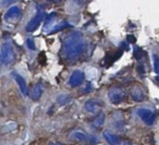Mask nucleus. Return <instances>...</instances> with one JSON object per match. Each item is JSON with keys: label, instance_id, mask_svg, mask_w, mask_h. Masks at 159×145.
Returning <instances> with one entry per match:
<instances>
[{"label": "nucleus", "instance_id": "nucleus-1", "mask_svg": "<svg viewBox=\"0 0 159 145\" xmlns=\"http://www.w3.org/2000/svg\"><path fill=\"white\" fill-rule=\"evenodd\" d=\"M86 48V43L82 38V34L79 32H74L66 38L64 42V54L67 60L77 59Z\"/></svg>", "mask_w": 159, "mask_h": 145}, {"label": "nucleus", "instance_id": "nucleus-2", "mask_svg": "<svg viewBox=\"0 0 159 145\" xmlns=\"http://www.w3.org/2000/svg\"><path fill=\"white\" fill-rule=\"evenodd\" d=\"M126 99V91L120 87H113L108 90V100L111 104L118 105Z\"/></svg>", "mask_w": 159, "mask_h": 145}, {"label": "nucleus", "instance_id": "nucleus-3", "mask_svg": "<svg viewBox=\"0 0 159 145\" xmlns=\"http://www.w3.org/2000/svg\"><path fill=\"white\" fill-rule=\"evenodd\" d=\"M136 114L140 117V119L144 122L146 126H153L156 120V114L152 109L147 107H140L136 111Z\"/></svg>", "mask_w": 159, "mask_h": 145}, {"label": "nucleus", "instance_id": "nucleus-4", "mask_svg": "<svg viewBox=\"0 0 159 145\" xmlns=\"http://www.w3.org/2000/svg\"><path fill=\"white\" fill-rule=\"evenodd\" d=\"M1 60L3 61L4 64H10L14 60V51L9 42H4L1 47Z\"/></svg>", "mask_w": 159, "mask_h": 145}, {"label": "nucleus", "instance_id": "nucleus-5", "mask_svg": "<svg viewBox=\"0 0 159 145\" xmlns=\"http://www.w3.org/2000/svg\"><path fill=\"white\" fill-rule=\"evenodd\" d=\"M130 97L133 101L135 102H142L146 99V93L143 87L139 84H134L130 88Z\"/></svg>", "mask_w": 159, "mask_h": 145}, {"label": "nucleus", "instance_id": "nucleus-6", "mask_svg": "<svg viewBox=\"0 0 159 145\" xmlns=\"http://www.w3.org/2000/svg\"><path fill=\"white\" fill-rule=\"evenodd\" d=\"M43 17H44L43 12H41V11H38V12L36 13L35 16H34L33 19L30 20V22H28L27 25H26V27H25L26 32L32 33V32H34V30L37 29L38 26L40 25V23L43 21Z\"/></svg>", "mask_w": 159, "mask_h": 145}, {"label": "nucleus", "instance_id": "nucleus-7", "mask_svg": "<svg viewBox=\"0 0 159 145\" xmlns=\"http://www.w3.org/2000/svg\"><path fill=\"white\" fill-rule=\"evenodd\" d=\"M84 73L80 70H77L71 74L70 78L68 80V84L70 87H73V88H75V87L80 86L84 82Z\"/></svg>", "mask_w": 159, "mask_h": 145}, {"label": "nucleus", "instance_id": "nucleus-8", "mask_svg": "<svg viewBox=\"0 0 159 145\" xmlns=\"http://www.w3.org/2000/svg\"><path fill=\"white\" fill-rule=\"evenodd\" d=\"M22 16L21 9L19 7H11L7 13L4 14V19L7 21H15V20H19Z\"/></svg>", "mask_w": 159, "mask_h": 145}, {"label": "nucleus", "instance_id": "nucleus-9", "mask_svg": "<svg viewBox=\"0 0 159 145\" xmlns=\"http://www.w3.org/2000/svg\"><path fill=\"white\" fill-rule=\"evenodd\" d=\"M84 108L87 109V111L91 114H95L100 111V103L95 100H89V101L86 102L84 104Z\"/></svg>", "mask_w": 159, "mask_h": 145}, {"label": "nucleus", "instance_id": "nucleus-10", "mask_svg": "<svg viewBox=\"0 0 159 145\" xmlns=\"http://www.w3.org/2000/svg\"><path fill=\"white\" fill-rule=\"evenodd\" d=\"M103 135H104L105 140H106V141L108 142V143L111 144V145H117L120 142L119 138H118L117 135L113 134L111 132H109V131H104Z\"/></svg>", "mask_w": 159, "mask_h": 145}, {"label": "nucleus", "instance_id": "nucleus-11", "mask_svg": "<svg viewBox=\"0 0 159 145\" xmlns=\"http://www.w3.org/2000/svg\"><path fill=\"white\" fill-rule=\"evenodd\" d=\"M14 77H15V80H16L17 84H19V87H20V90L22 91V93H23L24 95H27V84H26L25 79H24L22 76L17 75V74H15Z\"/></svg>", "mask_w": 159, "mask_h": 145}, {"label": "nucleus", "instance_id": "nucleus-12", "mask_svg": "<svg viewBox=\"0 0 159 145\" xmlns=\"http://www.w3.org/2000/svg\"><path fill=\"white\" fill-rule=\"evenodd\" d=\"M71 138H73L74 140H76V141H79V142H86V141H88V139H89L88 135L84 132H82V131H75V132H73Z\"/></svg>", "mask_w": 159, "mask_h": 145}, {"label": "nucleus", "instance_id": "nucleus-13", "mask_svg": "<svg viewBox=\"0 0 159 145\" xmlns=\"http://www.w3.org/2000/svg\"><path fill=\"white\" fill-rule=\"evenodd\" d=\"M57 19V13H50V14L47 16L46 21H44V26H43V29H48L49 27H50L51 25L53 24V22H54V20Z\"/></svg>", "mask_w": 159, "mask_h": 145}, {"label": "nucleus", "instance_id": "nucleus-14", "mask_svg": "<svg viewBox=\"0 0 159 145\" xmlns=\"http://www.w3.org/2000/svg\"><path fill=\"white\" fill-rule=\"evenodd\" d=\"M42 95V88L40 84H36L35 88H34L33 90V94H32V97L35 101H37V100L40 99V97Z\"/></svg>", "mask_w": 159, "mask_h": 145}, {"label": "nucleus", "instance_id": "nucleus-15", "mask_svg": "<svg viewBox=\"0 0 159 145\" xmlns=\"http://www.w3.org/2000/svg\"><path fill=\"white\" fill-rule=\"evenodd\" d=\"M104 121H105V115L103 113H101L100 115H98V117L94 119V121H93V126H94L95 128H100V127L103 126Z\"/></svg>", "mask_w": 159, "mask_h": 145}, {"label": "nucleus", "instance_id": "nucleus-16", "mask_svg": "<svg viewBox=\"0 0 159 145\" xmlns=\"http://www.w3.org/2000/svg\"><path fill=\"white\" fill-rule=\"evenodd\" d=\"M69 100H70V97H69L67 94H60L59 97H57V102L60 104V105L66 104L67 102H69Z\"/></svg>", "mask_w": 159, "mask_h": 145}, {"label": "nucleus", "instance_id": "nucleus-17", "mask_svg": "<svg viewBox=\"0 0 159 145\" xmlns=\"http://www.w3.org/2000/svg\"><path fill=\"white\" fill-rule=\"evenodd\" d=\"M66 27H70V24L66 23V22H63V23L59 24L57 26L53 27V28H52V30H51V33H57V32H59V30L64 29V28H66Z\"/></svg>", "mask_w": 159, "mask_h": 145}, {"label": "nucleus", "instance_id": "nucleus-18", "mask_svg": "<svg viewBox=\"0 0 159 145\" xmlns=\"http://www.w3.org/2000/svg\"><path fill=\"white\" fill-rule=\"evenodd\" d=\"M143 55H144V52H143L142 49H141L140 47H135V48H134V57H135L136 60H140Z\"/></svg>", "mask_w": 159, "mask_h": 145}, {"label": "nucleus", "instance_id": "nucleus-19", "mask_svg": "<svg viewBox=\"0 0 159 145\" xmlns=\"http://www.w3.org/2000/svg\"><path fill=\"white\" fill-rule=\"evenodd\" d=\"M153 61H154V70L156 74H159V57L158 55H153Z\"/></svg>", "mask_w": 159, "mask_h": 145}, {"label": "nucleus", "instance_id": "nucleus-20", "mask_svg": "<svg viewBox=\"0 0 159 145\" xmlns=\"http://www.w3.org/2000/svg\"><path fill=\"white\" fill-rule=\"evenodd\" d=\"M26 44H27V48H30V50H35V42H34L32 38H28L26 40Z\"/></svg>", "mask_w": 159, "mask_h": 145}, {"label": "nucleus", "instance_id": "nucleus-21", "mask_svg": "<svg viewBox=\"0 0 159 145\" xmlns=\"http://www.w3.org/2000/svg\"><path fill=\"white\" fill-rule=\"evenodd\" d=\"M136 70H138V73L140 74L141 76L145 75V68H144V65H142V64H139L138 67H136Z\"/></svg>", "mask_w": 159, "mask_h": 145}, {"label": "nucleus", "instance_id": "nucleus-22", "mask_svg": "<svg viewBox=\"0 0 159 145\" xmlns=\"http://www.w3.org/2000/svg\"><path fill=\"white\" fill-rule=\"evenodd\" d=\"M88 140L91 142V144H96V143H98V139L96 137H94V135H91Z\"/></svg>", "mask_w": 159, "mask_h": 145}, {"label": "nucleus", "instance_id": "nucleus-23", "mask_svg": "<svg viewBox=\"0 0 159 145\" xmlns=\"http://www.w3.org/2000/svg\"><path fill=\"white\" fill-rule=\"evenodd\" d=\"M127 41L134 42V41H135V37H134L133 35H129V36H127Z\"/></svg>", "mask_w": 159, "mask_h": 145}, {"label": "nucleus", "instance_id": "nucleus-24", "mask_svg": "<svg viewBox=\"0 0 159 145\" xmlns=\"http://www.w3.org/2000/svg\"><path fill=\"white\" fill-rule=\"evenodd\" d=\"M92 89V86H91V84L90 82H88L87 84V87H86V89H84V92H90V90Z\"/></svg>", "mask_w": 159, "mask_h": 145}, {"label": "nucleus", "instance_id": "nucleus-25", "mask_svg": "<svg viewBox=\"0 0 159 145\" xmlns=\"http://www.w3.org/2000/svg\"><path fill=\"white\" fill-rule=\"evenodd\" d=\"M1 63H2V60H1V55H0V65H1Z\"/></svg>", "mask_w": 159, "mask_h": 145}, {"label": "nucleus", "instance_id": "nucleus-26", "mask_svg": "<svg viewBox=\"0 0 159 145\" xmlns=\"http://www.w3.org/2000/svg\"><path fill=\"white\" fill-rule=\"evenodd\" d=\"M51 145H60V144H51Z\"/></svg>", "mask_w": 159, "mask_h": 145}, {"label": "nucleus", "instance_id": "nucleus-27", "mask_svg": "<svg viewBox=\"0 0 159 145\" xmlns=\"http://www.w3.org/2000/svg\"><path fill=\"white\" fill-rule=\"evenodd\" d=\"M158 75H159V74H158Z\"/></svg>", "mask_w": 159, "mask_h": 145}]
</instances>
